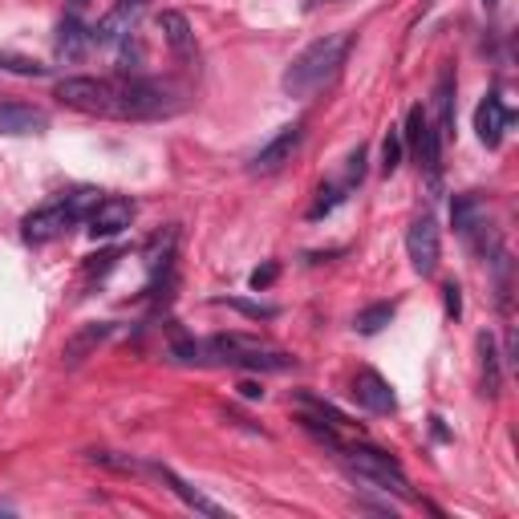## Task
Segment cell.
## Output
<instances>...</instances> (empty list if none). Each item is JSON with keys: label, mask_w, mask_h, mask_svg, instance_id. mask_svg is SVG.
Masks as SVG:
<instances>
[{"label": "cell", "mask_w": 519, "mask_h": 519, "mask_svg": "<svg viewBox=\"0 0 519 519\" xmlns=\"http://www.w3.org/2000/svg\"><path fill=\"white\" fill-rule=\"evenodd\" d=\"M483 9H487V13H495V9H499V0H483Z\"/></svg>", "instance_id": "4dcf8cb0"}, {"label": "cell", "mask_w": 519, "mask_h": 519, "mask_svg": "<svg viewBox=\"0 0 519 519\" xmlns=\"http://www.w3.org/2000/svg\"><path fill=\"white\" fill-rule=\"evenodd\" d=\"M402 151H406V146H402V134L390 130L386 142H382V175H394V171L402 167Z\"/></svg>", "instance_id": "7402d4cb"}, {"label": "cell", "mask_w": 519, "mask_h": 519, "mask_svg": "<svg viewBox=\"0 0 519 519\" xmlns=\"http://www.w3.org/2000/svg\"><path fill=\"white\" fill-rule=\"evenodd\" d=\"M451 224H455V232H463V236L471 240L479 228H487V203H483L479 195H455V203H451Z\"/></svg>", "instance_id": "ac0fdd59"}, {"label": "cell", "mask_w": 519, "mask_h": 519, "mask_svg": "<svg viewBox=\"0 0 519 519\" xmlns=\"http://www.w3.org/2000/svg\"><path fill=\"white\" fill-rule=\"evenodd\" d=\"M345 463H349V471L353 475H361L365 483H374V487H382V491H394V495H402V499H414L410 495V479H406V471L398 467V459L394 455H386V451H378V447H365V442H337L333 447Z\"/></svg>", "instance_id": "277c9868"}, {"label": "cell", "mask_w": 519, "mask_h": 519, "mask_svg": "<svg viewBox=\"0 0 519 519\" xmlns=\"http://www.w3.org/2000/svg\"><path fill=\"white\" fill-rule=\"evenodd\" d=\"M49 118L25 102H5L0 106V134H41Z\"/></svg>", "instance_id": "e0dca14e"}, {"label": "cell", "mask_w": 519, "mask_h": 519, "mask_svg": "<svg viewBox=\"0 0 519 519\" xmlns=\"http://www.w3.org/2000/svg\"><path fill=\"white\" fill-rule=\"evenodd\" d=\"M349 45H353L349 33H325V37H317L313 45H305L301 53L292 57V65L284 69V78H280V90L288 98H309L313 90H321L333 73L341 69Z\"/></svg>", "instance_id": "7a4b0ae2"}, {"label": "cell", "mask_w": 519, "mask_h": 519, "mask_svg": "<svg viewBox=\"0 0 519 519\" xmlns=\"http://www.w3.org/2000/svg\"><path fill=\"white\" fill-rule=\"evenodd\" d=\"M159 29H163V37H167V45H171V53H175L179 61H191V57H195V33H191V21H187L183 13L163 9V13H159Z\"/></svg>", "instance_id": "2e32d148"}, {"label": "cell", "mask_w": 519, "mask_h": 519, "mask_svg": "<svg viewBox=\"0 0 519 519\" xmlns=\"http://www.w3.org/2000/svg\"><path fill=\"white\" fill-rule=\"evenodd\" d=\"M301 142H305V122H288V126H280V134H276L268 146H260L248 167H252L256 175H272V171H280L284 163H292V155L301 151Z\"/></svg>", "instance_id": "9c48e42d"}, {"label": "cell", "mask_w": 519, "mask_h": 519, "mask_svg": "<svg viewBox=\"0 0 519 519\" xmlns=\"http://www.w3.org/2000/svg\"><path fill=\"white\" fill-rule=\"evenodd\" d=\"M138 17H142V0H118V5L90 29V41H94L98 49L126 45L130 33H134V25H138Z\"/></svg>", "instance_id": "ba28073f"}, {"label": "cell", "mask_w": 519, "mask_h": 519, "mask_svg": "<svg viewBox=\"0 0 519 519\" xmlns=\"http://www.w3.org/2000/svg\"><path fill=\"white\" fill-rule=\"evenodd\" d=\"M345 199V187H333V183H325L321 191H317V203L309 207V219H321V215H329L337 203Z\"/></svg>", "instance_id": "603a6c76"}, {"label": "cell", "mask_w": 519, "mask_h": 519, "mask_svg": "<svg viewBox=\"0 0 519 519\" xmlns=\"http://www.w3.org/2000/svg\"><path fill=\"white\" fill-rule=\"evenodd\" d=\"M134 199H122V195H106L98 199V207L86 215V224H90V236L94 240H114L122 236L130 224H134Z\"/></svg>", "instance_id": "30bf717a"}, {"label": "cell", "mask_w": 519, "mask_h": 519, "mask_svg": "<svg viewBox=\"0 0 519 519\" xmlns=\"http://www.w3.org/2000/svg\"><path fill=\"white\" fill-rule=\"evenodd\" d=\"M90 459L102 463V467H114V471H138V467H142V463H134V459H118L114 451H90Z\"/></svg>", "instance_id": "d4e9b609"}, {"label": "cell", "mask_w": 519, "mask_h": 519, "mask_svg": "<svg viewBox=\"0 0 519 519\" xmlns=\"http://www.w3.org/2000/svg\"><path fill=\"white\" fill-rule=\"evenodd\" d=\"M90 5H94V0H65V9H69L73 17H82V13L90 9Z\"/></svg>", "instance_id": "f1b7e54d"}, {"label": "cell", "mask_w": 519, "mask_h": 519, "mask_svg": "<svg viewBox=\"0 0 519 519\" xmlns=\"http://www.w3.org/2000/svg\"><path fill=\"white\" fill-rule=\"evenodd\" d=\"M276 272H280V268H276V264H264V268H256V272H252V276H248V284H252V288H256V292H260V288H268V284H272V280H276Z\"/></svg>", "instance_id": "484cf974"}, {"label": "cell", "mask_w": 519, "mask_h": 519, "mask_svg": "<svg viewBox=\"0 0 519 519\" xmlns=\"http://www.w3.org/2000/svg\"><path fill=\"white\" fill-rule=\"evenodd\" d=\"M98 199H102V191H94V187L69 191V195H61V199H53V203L29 211V215L21 219V236H25L29 244H49V240H57L65 228L78 224V219H86V215L98 207Z\"/></svg>", "instance_id": "3957f363"}, {"label": "cell", "mask_w": 519, "mask_h": 519, "mask_svg": "<svg viewBox=\"0 0 519 519\" xmlns=\"http://www.w3.org/2000/svg\"><path fill=\"white\" fill-rule=\"evenodd\" d=\"M353 398H357V406L369 410V414H394V410H398V398H394L390 382L378 374V369H357Z\"/></svg>", "instance_id": "8fae6325"}, {"label": "cell", "mask_w": 519, "mask_h": 519, "mask_svg": "<svg viewBox=\"0 0 519 519\" xmlns=\"http://www.w3.org/2000/svg\"><path fill=\"white\" fill-rule=\"evenodd\" d=\"M175 361H199V365H240V369H260V374H284L296 365L292 353H280L256 337L244 333H219L207 341H175L171 345Z\"/></svg>", "instance_id": "6da1fadb"}, {"label": "cell", "mask_w": 519, "mask_h": 519, "mask_svg": "<svg viewBox=\"0 0 519 519\" xmlns=\"http://www.w3.org/2000/svg\"><path fill=\"white\" fill-rule=\"evenodd\" d=\"M57 57L61 61H82L90 49H94V41H90V29L82 25V17H73V13H65L61 17V25H57Z\"/></svg>", "instance_id": "5bb4252c"}, {"label": "cell", "mask_w": 519, "mask_h": 519, "mask_svg": "<svg viewBox=\"0 0 519 519\" xmlns=\"http://www.w3.org/2000/svg\"><path fill=\"white\" fill-rule=\"evenodd\" d=\"M479 369H483V394L499 398L503 390V365H499V349L491 333H479Z\"/></svg>", "instance_id": "ffe728a7"}, {"label": "cell", "mask_w": 519, "mask_h": 519, "mask_svg": "<svg viewBox=\"0 0 519 519\" xmlns=\"http://www.w3.org/2000/svg\"><path fill=\"white\" fill-rule=\"evenodd\" d=\"M240 394H244V398H264V390H260L256 382H240Z\"/></svg>", "instance_id": "f546056e"}, {"label": "cell", "mask_w": 519, "mask_h": 519, "mask_svg": "<svg viewBox=\"0 0 519 519\" xmlns=\"http://www.w3.org/2000/svg\"><path fill=\"white\" fill-rule=\"evenodd\" d=\"M13 511H17L13 503H0V515H13Z\"/></svg>", "instance_id": "1f68e13d"}, {"label": "cell", "mask_w": 519, "mask_h": 519, "mask_svg": "<svg viewBox=\"0 0 519 519\" xmlns=\"http://www.w3.org/2000/svg\"><path fill=\"white\" fill-rule=\"evenodd\" d=\"M406 256L414 264L418 276H434L438 268V256H442V236H438V224L434 215H418L410 232H406Z\"/></svg>", "instance_id": "52a82bcc"}, {"label": "cell", "mask_w": 519, "mask_h": 519, "mask_svg": "<svg viewBox=\"0 0 519 519\" xmlns=\"http://www.w3.org/2000/svg\"><path fill=\"white\" fill-rule=\"evenodd\" d=\"M232 309H240V313H248V317H276V309H264V305H248V301H228Z\"/></svg>", "instance_id": "83f0119b"}, {"label": "cell", "mask_w": 519, "mask_h": 519, "mask_svg": "<svg viewBox=\"0 0 519 519\" xmlns=\"http://www.w3.org/2000/svg\"><path fill=\"white\" fill-rule=\"evenodd\" d=\"M365 179V146H357V151L349 155V175H345V191H353L357 183Z\"/></svg>", "instance_id": "cb8c5ba5"}, {"label": "cell", "mask_w": 519, "mask_h": 519, "mask_svg": "<svg viewBox=\"0 0 519 519\" xmlns=\"http://www.w3.org/2000/svg\"><path fill=\"white\" fill-rule=\"evenodd\" d=\"M155 471H159V479H163V483H167V487H171V491H175V495H179V499H183L191 511H199V515H211V519H224V515H228V511L219 507V503H211L207 495H199V491H195L187 479H179L171 467H155Z\"/></svg>", "instance_id": "d6986e66"}, {"label": "cell", "mask_w": 519, "mask_h": 519, "mask_svg": "<svg viewBox=\"0 0 519 519\" xmlns=\"http://www.w3.org/2000/svg\"><path fill=\"white\" fill-rule=\"evenodd\" d=\"M511 126V110L503 106V98L499 94H487L483 102H479V110H475V134H479V142L483 146H495L503 142V130Z\"/></svg>", "instance_id": "4fadbf2b"}, {"label": "cell", "mask_w": 519, "mask_h": 519, "mask_svg": "<svg viewBox=\"0 0 519 519\" xmlns=\"http://www.w3.org/2000/svg\"><path fill=\"white\" fill-rule=\"evenodd\" d=\"M53 98L69 110L114 118V78H65V82H57Z\"/></svg>", "instance_id": "8992f818"}, {"label": "cell", "mask_w": 519, "mask_h": 519, "mask_svg": "<svg viewBox=\"0 0 519 519\" xmlns=\"http://www.w3.org/2000/svg\"><path fill=\"white\" fill-rule=\"evenodd\" d=\"M398 134H402V146H410V151H414V159L426 171V179L438 183V171H442V138H438L430 114L422 106H410Z\"/></svg>", "instance_id": "5b68a950"}, {"label": "cell", "mask_w": 519, "mask_h": 519, "mask_svg": "<svg viewBox=\"0 0 519 519\" xmlns=\"http://www.w3.org/2000/svg\"><path fill=\"white\" fill-rule=\"evenodd\" d=\"M442 296H447V313L459 317L463 313V296H459V284H442Z\"/></svg>", "instance_id": "4316f807"}, {"label": "cell", "mask_w": 519, "mask_h": 519, "mask_svg": "<svg viewBox=\"0 0 519 519\" xmlns=\"http://www.w3.org/2000/svg\"><path fill=\"white\" fill-rule=\"evenodd\" d=\"M390 321H394V305H386V301H382V305H369V309H361V313H357V321H353V329H357V333H365V337H374V333H382Z\"/></svg>", "instance_id": "44dd1931"}, {"label": "cell", "mask_w": 519, "mask_h": 519, "mask_svg": "<svg viewBox=\"0 0 519 519\" xmlns=\"http://www.w3.org/2000/svg\"><path fill=\"white\" fill-rule=\"evenodd\" d=\"M434 130L442 142L455 138V65H442L434 82Z\"/></svg>", "instance_id": "7c38bea8"}, {"label": "cell", "mask_w": 519, "mask_h": 519, "mask_svg": "<svg viewBox=\"0 0 519 519\" xmlns=\"http://www.w3.org/2000/svg\"><path fill=\"white\" fill-rule=\"evenodd\" d=\"M114 333V325L110 321H98V325H86V329H78V333H73L69 341H65V349H61V361L65 365H82L106 337Z\"/></svg>", "instance_id": "9a60e30c"}]
</instances>
